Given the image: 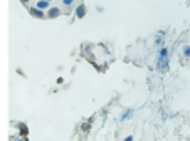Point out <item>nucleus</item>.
Listing matches in <instances>:
<instances>
[{"instance_id": "nucleus-1", "label": "nucleus", "mask_w": 190, "mask_h": 141, "mask_svg": "<svg viewBox=\"0 0 190 141\" xmlns=\"http://www.w3.org/2000/svg\"><path fill=\"white\" fill-rule=\"evenodd\" d=\"M156 66H158V69L160 70H167L168 69V49H167V47H162V49H160Z\"/></svg>"}, {"instance_id": "nucleus-2", "label": "nucleus", "mask_w": 190, "mask_h": 141, "mask_svg": "<svg viewBox=\"0 0 190 141\" xmlns=\"http://www.w3.org/2000/svg\"><path fill=\"white\" fill-rule=\"evenodd\" d=\"M29 12H30V15L36 18H44V12L40 10V9H37V7H32V9H29Z\"/></svg>"}, {"instance_id": "nucleus-3", "label": "nucleus", "mask_w": 190, "mask_h": 141, "mask_svg": "<svg viewBox=\"0 0 190 141\" xmlns=\"http://www.w3.org/2000/svg\"><path fill=\"white\" fill-rule=\"evenodd\" d=\"M84 15H86V7H84V5H79V7L76 9V17L82 18Z\"/></svg>"}, {"instance_id": "nucleus-4", "label": "nucleus", "mask_w": 190, "mask_h": 141, "mask_svg": "<svg viewBox=\"0 0 190 141\" xmlns=\"http://www.w3.org/2000/svg\"><path fill=\"white\" fill-rule=\"evenodd\" d=\"M61 15V10L57 9V7H52L51 10H49V14H47V17H51V18H54V17H59Z\"/></svg>"}, {"instance_id": "nucleus-5", "label": "nucleus", "mask_w": 190, "mask_h": 141, "mask_svg": "<svg viewBox=\"0 0 190 141\" xmlns=\"http://www.w3.org/2000/svg\"><path fill=\"white\" fill-rule=\"evenodd\" d=\"M49 7V2L47 0H40V2H37V9H40V10H44V9H47Z\"/></svg>"}, {"instance_id": "nucleus-6", "label": "nucleus", "mask_w": 190, "mask_h": 141, "mask_svg": "<svg viewBox=\"0 0 190 141\" xmlns=\"http://www.w3.org/2000/svg\"><path fill=\"white\" fill-rule=\"evenodd\" d=\"M183 55H185V57H190V45H185V47H183Z\"/></svg>"}, {"instance_id": "nucleus-7", "label": "nucleus", "mask_w": 190, "mask_h": 141, "mask_svg": "<svg viewBox=\"0 0 190 141\" xmlns=\"http://www.w3.org/2000/svg\"><path fill=\"white\" fill-rule=\"evenodd\" d=\"M131 113H133V111H131V109H128V111H126V113H125V114L121 116V119H128V118L131 116Z\"/></svg>"}, {"instance_id": "nucleus-8", "label": "nucleus", "mask_w": 190, "mask_h": 141, "mask_svg": "<svg viewBox=\"0 0 190 141\" xmlns=\"http://www.w3.org/2000/svg\"><path fill=\"white\" fill-rule=\"evenodd\" d=\"M73 2H74V0H62V3H64V5H71Z\"/></svg>"}, {"instance_id": "nucleus-9", "label": "nucleus", "mask_w": 190, "mask_h": 141, "mask_svg": "<svg viewBox=\"0 0 190 141\" xmlns=\"http://www.w3.org/2000/svg\"><path fill=\"white\" fill-rule=\"evenodd\" d=\"M20 2H24V3H25V2H29V0H20Z\"/></svg>"}, {"instance_id": "nucleus-10", "label": "nucleus", "mask_w": 190, "mask_h": 141, "mask_svg": "<svg viewBox=\"0 0 190 141\" xmlns=\"http://www.w3.org/2000/svg\"><path fill=\"white\" fill-rule=\"evenodd\" d=\"M47 2H51V0H47Z\"/></svg>"}]
</instances>
